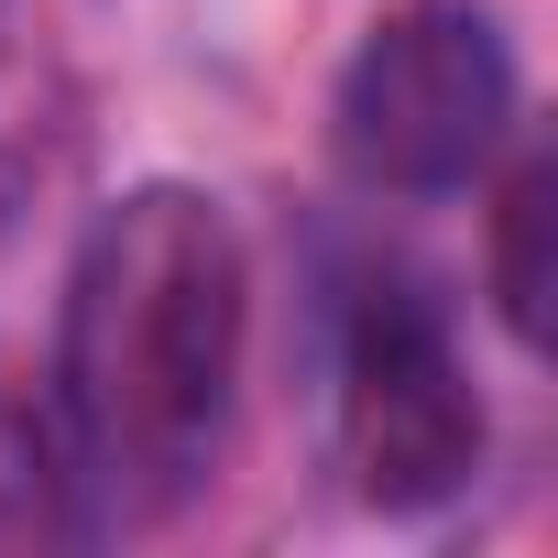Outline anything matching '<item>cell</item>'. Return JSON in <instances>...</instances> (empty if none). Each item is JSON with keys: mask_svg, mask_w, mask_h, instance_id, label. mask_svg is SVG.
Wrapping results in <instances>:
<instances>
[{"mask_svg": "<svg viewBox=\"0 0 558 558\" xmlns=\"http://www.w3.org/2000/svg\"><path fill=\"white\" fill-rule=\"evenodd\" d=\"M514 121V56L482 12H395L329 99V143L362 186L384 197H438L471 186V165Z\"/></svg>", "mask_w": 558, "mask_h": 558, "instance_id": "7a4b0ae2", "label": "cell"}, {"mask_svg": "<svg viewBox=\"0 0 558 558\" xmlns=\"http://www.w3.org/2000/svg\"><path fill=\"white\" fill-rule=\"evenodd\" d=\"M547 241H558V175L525 165L504 186V208H493V307H504V329L525 351H547V296H558V252Z\"/></svg>", "mask_w": 558, "mask_h": 558, "instance_id": "277c9868", "label": "cell"}, {"mask_svg": "<svg viewBox=\"0 0 558 558\" xmlns=\"http://www.w3.org/2000/svg\"><path fill=\"white\" fill-rule=\"evenodd\" d=\"M241 230L197 186H132L66 274V427L99 482L175 493L208 471L241 384Z\"/></svg>", "mask_w": 558, "mask_h": 558, "instance_id": "6da1fadb", "label": "cell"}, {"mask_svg": "<svg viewBox=\"0 0 558 558\" xmlns=\"http://www.w3.org/2000/svg\"><path fill=\"white\" fill-rule=\"evenodd\" d=\"M340 460L351 493L384 514H427L482 471V395L449 362V329L427 318V296H362L351 351H340Z\"/></svg>", "mask_w": 558, "mask_h": 558, "instance_id": "3957f363", "label": "cell"}]
</instances>
